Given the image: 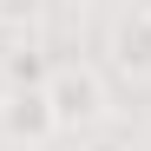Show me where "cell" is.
I'll list each match as a JSON object with an SVG mask.
<instances>
[{
	"mask_svg": "<svg viewBox=\"0 0 151 151\" xmlns=\"http://www.w3.org/2000/svg\"><path fill=\"white\" fill-rule=\"evenodd\" d=\"M46 105H53L59 138H92L112 125V79L92 59H53L46 72Z\"/></svg>",
	"mask_w": 151,
	"mask_h": 151,
	"instance_id": "obj_1",
	"label": "cell"
},
{
	"mask_svg": "<svg viewBox=\"0 0 151 151\" xmlns=\"http://www.w3.org/2000/svg\"><path fill=\"white\" fill-rule=\"evenodd\" d=\"M105 72L151 86V7H118L105 20Z\"/></svg>",
	"mask_w": 151,
	"mask_h": 151,
	"instance_id": "obj_2",
	"label": "cell"
},
{
	"mask_svg": "<svg viewBox=\"0 0 151 151\" xmlns=\"http://www.w3.org/2000/svg\"><path fill=\"white\" fill-rule=\"evenodd\" d=\"M0 138L20 151H40L59 138L53 105H46V86H0Z\"/></svg>",
	"mask_w": 151,
	"mask_h": 151,
	"instance_id": "obj_3",
	"label": "cell"
},
{
	"mask_svg": "<svg viewBox=\"0 0 151 151\" xmlns=\"http://www.w3.org/2000/svg\"><path fill=\"white\" fill-rule=\"evenodd\" d=\"M79 151H145L132 132H118V125H105V132H92V138H79Z\"/></svg>",
	"mask_w": 151,
	"mask_h": 151,
	"instance_id": "obj_4",
	"label": "cell"
}]
</instances>
